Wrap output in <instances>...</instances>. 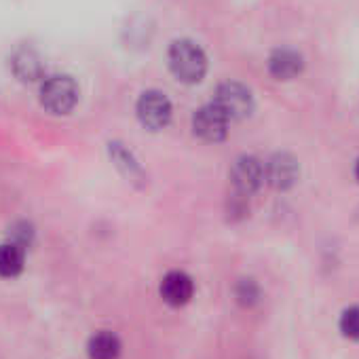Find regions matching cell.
Listing matches in <instances>:
<instances>
[{"label":"cell","mask_w":359,"mask_h":359,"mask_svg":"<svg viewBox=\"0 0 359 359\" xmlns=\"http://www.w3.org/2000/svg\"><path fill=\"white\" fill-rule=\"evenodd\" d=\"M167 60H169V70L173 72V76L189 85L199 83L208 72V57L203 49L189 39L171 43Z\"/></svg>","instance_id":"cell-1"},{"label":"cell","mask_w":359,"mask_h":359,"mask_svg":"<svg viewBox=\"0 0 359 359\" xmlns=\"http://www.w3.org/2000/svg\"><path fill=\"white\" fill-rule=\"evenodd\" d=\"M79 102V87L74 79L66 74L49 76L41 89V104L51 114H68Z\"/></svg>","instance_id":"cell-2"},{"label":"cell","mask_w":359,"mask_h":359,"mask_svg":"<svg viewBox=\"0 0 359 359\" xmlns=\"http://www.w3.org/2000/svg\"><path fill=\"white\" fill-rule=\"evenodd\" d=\"M214 106H218L229 121L245 118L254 110V97L252 91L241 83H222L216 89Z\"/></svg>","instance_id":"cell-3"},{"label":"cell","mask_w":359,"mask_h":359,"mask_svg":"<svg viewBox=\"0 0 359 359\" xmlns=\"http://www.w3.org/2000/svg\"><path fill=\"white\" fill-rule=\"evenodd\" d=\"M137 118L140 123L146 127V129H152V131H158L163 127L169 125L171 121V102L169 97L163 93V91H156V89H148L140 95L137 100Z\"/></svg>","instance_id":"cell-4"},{"label":"cell","mask_w":359,"mask_h":359,"mask_svg":"<svg viewBox=\"0 0 359 359\" xmlns=\"http://www.w3.org/2000/svg\"><path fill=\"white\" fill-rule=\"evenodd\" d=\"M229 180L237 195L250 197L264 182V165L256 156H250V154L239 156L229 171Z\"/></svg>","instance_id":"cell-5"},{"label":"cell","mask_w":359,"mask_h":359,"mask_svg":"<svg viewBox=\"0 0 359 359\" xmlns=\"http://www.w3.org/2000/svg\"><path fill=\"white\" fill-rule=\"evenodd\" d=\"M193 131L205 142H222L229 133V118L214 104L201 106L193 114Z\"/></svg>","instance_id":"cell-6"},{"label":"cell","mask_w":359,"mask_h":359,"mask_svg":"<svg viewBox=\"0 0 359 359\" xmlns=\"http://www.w3.org/2000/svg\"><path fill=\"white\" fill-rule=\"evenodd\" d=\"M298 171L300 169H298L296 158L285 152H277L264 163V180L277 191L292 189L298 180Z\"/></svg>","instance_id":"cell-7"},{"label":"cell","mask_w":359,"mask_h":359,"mask_svg":"<svg viewBox=\"0 0 359 359\" xmlns=\"http://www.w3.org/2000/svg\"><path fill=\"white\" fill-rule=\"evenodd\" d=\"M158 292H161V298L167 304H171V306H182V304L191 302V298L195 294V283L182 271H169L161 279Z\"/></svg>","instance_id":"cell-8"},{"label":"cell","mask_w":359,"mask_h":359,"mask_svg":"<svg viewBox=\"0 0 359 359\" xmlns=\"http://www.w3.org/2000/svg\"><path fill=\"white\" fill-rule=\"evenodd\" d=\"M304 70V57L294 49H275L269 57V72L277 81H292Z\"/></svg>","instance_id":"cell-9"},{"label":"cell","mask_w":359,"mask_h":359,"mask_svg":"<svg viewBox=\"0 0 359 359\" xmlns=\"http://www.w3.org/2000/svg\"><path fill=\"white\" fill-rule=\"evenodd\" d=\"M91 359H118L121 355V340L112 332H100L93 334L87 344Z\"/></svg>","instance_id":"cell-10"},{"label":"cell","mask_w":359,"mask_h":359,"mask_svg":"<svg viewBox=\"0 0 359 359\" xmlns=\"http://www.w3.org/2000/svg\"><path fill=\"white\" fill-rule=\"evenodd\" d=\"M13 72L20 81L32 83L41 76L43 72V64L41 57L32 51V49H22L13 55Z\"/></svg>","instance_id":"cell-11"},{"label":"cell","mask_w":359,"mask_h":359,"mask_svg":"<svg viewBox=\"0 0 359 359\" xmlns=\"http://www.w3.org/2000/svg\"><path fill=\"white\" fill-rule=\"evenodd\" d=\"M24 271V248L13 241L0 245V277L13 279Z\"/></svg>","instance_id":"cell-12"},{"label":"cell","mask_w":359,"mask_h":359,"mask_svg":"<svg viewBox=\"0 0 359 359\" xmlns=\"http://www.w3.org/2000/svg\"><path fill=\"white\" fill-rule=\"evenodd\" d=\"M110 156H112L114 165L121 169V173L127 180H131V182H137V180L144 177V171H142L140 163L135 161V156L123 144H110Z\"/></svg>","instance_id":"cell-13"},{"label":"cell","mask_w":359,"mask_h":359,"mask_svg":"<svg viewBox=\"0 0 359 359\" xmlns=\"http://www.w3.org/2000/svg\"><path fill=\"white\" fill-rule=\"evenodd\" d=\"M338 327L344 338L348 340H359V306H348L342 311L338 319Z\"/></svg>","instance_id":"cell-14"},{"label":"cell","mask_w":359,"mask_h":359,"mask_svg":"<svg viewBox=\"0 0 359 359\" xmlns=\"http://www.w3.org/2000/svg\"><path fill=\"white\" fill-rule=\"evenodd\" d=\"M235 296L243 306H254L260 300V287L254 279H241L235 285Z\"/></svg>","instance_id":"cell-15"},{"label":"cell","mask_w":359,"mask_h":359,"mask_svg":"<svg viewBox=\"0 0 359 359\" xmlns=\"http://www.w3.org/2000/svg\"><path fill=\"white\" fill-rule=\"evenodd\" d=\"M355 177H357V182H359V158L355 161Z\"/></svg>","instance_id":"cell-16"}]
</instances>
